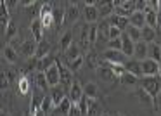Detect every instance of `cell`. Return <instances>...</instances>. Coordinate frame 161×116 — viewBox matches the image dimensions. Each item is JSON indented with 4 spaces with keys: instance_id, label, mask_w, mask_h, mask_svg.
<instances>
[{
    "instance_id": "cell-1",
    "label": "cell",
    "mask_w": 161,
    "mask_h": 116,
    "mask_svg": "<svg viewBox=\"0 0 161 116\" xmlns=\"http://www.w3.org/2000/svg\"><path fill=\"white\" fill-rule=\"evenodd\" d=\"M139 85L156 101L158 94H159V90H161V78L159 76H144V78H140Z\"/></svg>"
},
{
    "instance_id": "cell-2",
    "label": "cell",
    "mask_w": 161,
    "mask_h": 116,
    "mask_svg": "<svg viewBox=\"0 0 161 116\" xmlns=\"http://www.w3.org/2000/svg\"><path fill=\"white\" fill-rule=\"evenodd\" d=\"M38 19L42 21L43 28H52V25L56 23V19H54V9H52V4H43V5H42Z\"/></svg>"
},
{
    "instance_id": "cell-3",
    "label": "cell",
    "mask_w": 161,
    "mask_h": 116,
    "mask_svg": "<svg viewBox=\"0 0 161 116\" xmlns=\"http://www.w3.org/2000/svg\"><path fill=\"white\" fill-rule=\"evenodd\" d=\"M45 76H47V80H49L50 88L61 85V64H59V61H56V63L45 71Z\"/></svg>"
},
{
    "instance_id": "cell-4",
    "label": "cell",
    "mask_w": 161,
    "mask_h": 116,
    "mask_svg": "<svg viewBox=\"0 0 161 116\" xmlns=\"http://www.w3.org/2000/svg\"><path fill=\"white\" fill-rule=\"evenodd\" d=\"M159 63L153 59H146L140 63V69H142V78L144 76H159Z\"/></svg>"
},
{
    "instance_id": "cell-5",
    "label": "cell",
    "mask_w": 161,
    "mask_h": 116,
    "mask_svg": "<svg viewBox=\"0 0 161 116\" xmlns=\"http://www.w3.org/2000/svg\"><path fill=\"white\" fill-rule=\"evenodd\" d=\"M95 73H97L99 80L104 81V83H113V81L118 80V76L114 75V71H113L109 66H106L104 63H101V66H99L97 69H95Z\"/></svg>"
},
{
    "instance_id": "cell-6",
    "label": "cell",
    "mask_w": 161,
    "mask_h": 116,
    "mask_svg": "<svg viewBox=\"0 0 161 116\" xmlns=\"http://www.w3.org/2000/svg\"><path fill=\"white\" fill-rule=\"evenodd\" d=\"M68 97L71 99V102H73V104H78V102H80L81 99L85 97V94H83V85H81L78 80H75L73 85H71V88L68 90Z\"/></svg>"
},
{
    "instance_id": "cell-7",
    "label": "cell",
    "mask_w": 161,
    "mask_h": 116,
    "mask_svg": "<svg viewBox=\"0 0 161 116\" xmlns=\"http://www.w3.org/2000/svg\"><path fill=\"white\" fill-rule=\"evenodd\" d=\"M102 57H104L106 63H113V64H125L126 63L125 54L119 52V50H106Z\"/></svg>"
},
{
    "instance_id": "cell-8",
    "label": "cell",
    "mask_w": 161,
    "mask_h": 116,
    "mask_svg": "<svg viewBox=\"0 0 161 116\" xmlns=\"http://www.w3.org/2000/svg\"><path fill=\"white\" fill-rule=\"evenodd\" d=\"M101 18L99 14V7L97 5H85L83 9V19L87 21V25H95V21Z\"/></svg>"
},
{
    "instance_id": "cell-9",
    "label": "cell",
    "mask_w": 161,
    "mask_h": 116,
    "mask_svg": "<svg viewBox=\"0 0 161 116\" xmlns=\"http://www.w3.org/2000/svg\"><path fill=\"white\" fill-rule=\"evenodd\" d=\"M121 52L125 54V57H128V59H132L133 54H135V43L130 40V36L126 35V33L121 35Z\"/></svg>"
},
{
    "instance_id": "cell-10",
    "label": "cell",
    "mask_w": 161,
    "mask_h": 116,
    "mask_svg": "<svg viewBox=\"0 0 161 116\" xmlns=\"http://www.w3.org/2000/svg\"><path fill=\"white\" fill-rule=\"evenodd\" d=\"M30 31H31L33 40H35L36 43H40L43 40V25H42V21H40L38 18L31 21V25H30Z\"/></svg>"
},
{
    "instance_id": "cell-11",
    "label": "cell",
    "mask_w": 161,
    "mask_h": 116,
    "mask_svg": "<svg viewBox=\"0 0 161 116\" xmlns=\"http://www.w3.org/2000/svg\"><path fill=\"white\" fill-rule=\"evenodd\" d=\"M108 23L109 26H116V28H119L123 33H125V30L130 26V21L128 18H121V16H116V14H111L108 18Z\"/></svg>"
},
{
    "instance_id": "cell-12",
    "label": "cell",
    "mask_w": 161,
    "mask_h": 116,
    "mask_svg": "<svg viewBox=\"0 0 161 116\" xmlns=\"http://www.w3.org/2000/svg\"><path fill=\"white\" fill-rule=\"evenodd\" d=\"M147 57H149V43H146V42H139V43H135V54H133V59H137V61H146Z\"/></svg>"
},
{
    "instance_id": "cell-13",
    "label": "cell",
    "mask_w": 161,
    "mask_h": 116,
    "mask_svg": "<svg viewBox=\"0 0 161 116\" xmlns=\"http://www.w3.org/2000/svg\"><path fill=\"white\" fill-rule=\"evenodd\" d=\"M75 78H73V71L68 66H61V85H63L66 90H69L71 85H73Z\"/></svg>"
},
{
    "instance_id": "cell-14",
    "label": "cell",
    "mask_w": 161,
    "mask_h": 116,
    "mask_svg": "<svg viewBox=\"0 0 161 116\" xmlns=\"http://www.w3.org/2000/svg\"><path fill=\"white\" fill-rule=\"evenodd\" d=\"M36 47H38V43H36L33 38L25 40V42L21 43V54H23L25 57H35Z\"/></svg>"
},
{
    "instance_id": "cell-15",
    "label": "cell",
    "mask_w": 161,
    "mask_h": 116,
    "mask_svg": "<svg viewBox=\"0 0 161 116\" xmlns=\"http://www.w3.org/2000/svg\"><path fill=\"white\" fill-rule=\"evenodd\" d=\"M135 97L140 101V104H146V102H147V104H149L153 109H156V101H154V99L151 97V95L147 94V92L144 90V88L140 87V85H139V88L135 90Z\"/></svg>"
},
{
    "instance_id": "cell-16",
    "label": "cell",
    "mask_w": 161,
    "mask_h": 116,
    "mask_svg": "<svg viewBox=\"0 0 161 116\" xmlns=\"http://www.w3.org/2000/svg\"><path fill=\"white\" fill-rule=\"evenodd\" d=\"M64 92H66V88L63 87V85H57V87H54L52 90L49 92L50 94V97H52V102H54V106H59L61 102H63V99L66 97V95H64Z\"/></svg>"
},
{
    "instance_id": "cell-17",
    "label": "cell",
    "mask_w": 161,
    "mask_h": 116,
    "mask_svg": "<svg viewBox=\"0 0 161 116\" xmlns=\"http://www.w3.org/2000/svg\"><path fill=\"white\" fill-rule=\"evenodd\" d=\"M2 56H4V59L7 61L9 64H16L19 61V56H18V50L14 49V47L11 45H5L4 50H2Z\"/></svg>"
},
{
    "instance_id": "cell-18",
    "label": "cell",
    "mask_w": 161,
    "mask_h": 116,
    "mask_svg": "<svg viewBox=\"0 0 161 116\" xmlns=\"http://www.w3.org/2000/svg\"><path fill=\"white\" fill-rule=\"evenodd\" d=\"M125 69H126V73H132V75H135V76H139V78H142V69H140V61H137V59H130V61H126L125 64Z\"/></svg>"
},
{
    "instance_id": "cell-19",
    "label": "cell",
    "mask_w": 161,
    "mask_h": 116,
    "mask_svg": "<svg viewBox=\"0 0 161 116\" xmlns=\"http://www.w3.org/2000/svg\"><path fill=\"white\" fill-rule=\"evenodd\" d=\"M54 63H56V59H54L52 54H50V56H47V57H43V59H40V61H36V64H35L36 73H45V71L49 69Z\"/></svg>"
},
{
    "instance_id": "cell-20",
    "label": "cell",
    "mask_w": 161,
    "mask_h": 116,
    "mask_svg": "<svg viewBox=\"0 0 161 116\" xmlns=\"http://www.w3.org/2000/svg\"><path fill=\"white\" fill-rule=\"evenodd\" d=\"M139 81H140V78L135 76V75H132V73H125L121 78H119V83H121V87H125V88L135 87V85H139Z\"/></svg>"
},
{
    "instance_id": "cell-21",
    "label": "cell",
    "mask_w": 161,
    "mask_h": 116,
    "mask_svg": "<svg viewBox=\"0 0 161 116\" xmlns=\"http://www.w3.org/2000/svg\"><path fill=\"white\" fill-rule=\"evenodd\" d=\"M50 56V43L47 42V40H42V42L38 43V47H36V52H35V59L40 61L43 59V57Z\"/></svg>"
},
{
    "instance_id": "cell-22",
    "label": "cell",
    "mask_w": 161,
    "mask_h": 116,
    "mask_svg": "<svg viewBox=\"0 0 161 116\" xmlns=\"http://www.w3.org/2000/svg\"><path fill=\"white\" fill-rule=\"evenodd\" d=\"M128 21H130V25H132V26H135V28H140V30H142L144 26H146V14H144V12L135 11V12H133V14L128 18Z\"/></svg>"
},
{
    "instance_id": "cell-23",
    "label": "cell",
    "mask_w": 161,
    "mask_h": 116,
    "mask_svg": "<svg viewBox=\"0 0 161 116\" xmlns=\"http://www.w3.org/2000/svg\"><path fill=\"white\" fill-rule=\"evenodd\" d=\"M35 87L40 92H49L50 85H49V80H47L45 73H35Z\"/></svg>"
},
{
    "instance_id": "cell-24",
    "label": "cell",
    "mask_w": 161,
    "mask_h": 116,
    "mask_svg": "<svg viewBox=\"0 0 161 116\" xmlns=\"http://www.w3.org/2000/svg\"><path fill=\"white\" fill-rule=\"evenodd\" d=\"M73 45V31H64L59 40V50L61 52H68V49Z\"/></svg>"
},
{
    "instance_id": "cell-25",
    "label": "cell",
    "mask_w": 161,
    "mask_h": 116,
    "mask_svg": "<svg viewBox=\"0 0 161 116\" xmlns=\"http://www.w3.org/2000/svg\"><path fill=\"white\" fill-rule=\"evenodd\" d=\"M78 18H80L78 4H68V9H66V23H76Z\"/></svg>"
},
{
    "instance_id": "cell-26",
    "label": "cell",
    "mask_w": 161,
    "mask_h": 116,
    "mask_svg": "<svg viewBox=\"0 0 161 116\" xmlns=\"http://www.w3.org/2000/svg\"><path fill=\"white\" fill-rule=\"evenodd\" d=\"M71 106H73V102H71V99L68 97H64L63 99V102H61L59 106H57L56 109H54V111L57 113V114H63V116H69V113H71Z\"/></svg>"
},
{
    "instance_id": "cell-27",
    "label": "cell",
    "mask_w": 161,
    "mask_h": 116,
    "mask_svg": "<svg viewBox=\"0 0 161 116\" xmlns=\"http://www.w3.org/2000/svg\"><path fill=\"white\" fill-rule=\"evenodd\" d=\"M83 94H85V97H88V99H99V87H97V83H94V81L85 83L83 85Z\"/></svg>"
},
{
    "instance_id": "cell-28",
    "label": "cell",
    "mask_w": 161,
    "mask_h": 116,
    "mask_svg": "<svg viewBox=\"0 0 161 116\" xmlns=\"http://www.w3.org/2000/svg\"><path fill=\"white\" fill-rule=\"evenodd\" d=\"M156 36H158V31L154 28H151V26H147V25L142 28V42L154 43L156 42Z\"/></svg>"
},
{
    "instance_id": "cell-29",
    "label": "cell",
    "mask_w": 161,
    "mask_h": 116,
    "mask_svg": "<svg viewBox=\"0 0 161 116\" xmlns=\"http://www.w3.org/2000/svg\"><path fill=\"white\" fill-rule=\"evenodd\" d=\"M147 59H153L161 64V43H149V57Z\"/></svg>"
},
{
    "instance_id": "cell-30",
    "label": "cell",
    "mask_w": 161,
    "mask_h": 116,
    "mask_svg": "<svg viewBox=\"0 0 161 116\" xmlns=\"http://www.w3.org/2000/svg\"><path fill=\"white\" fill-rule=\"evenodd\" d=\"M125 33L130 36V40H132L133 43L142 42V30H140V28H135V26H132V25H130L128 28L125 30Z\"/></svg>"
},
{
    "instance_id": "cell-31",
    "label": "cell",
    "mask_w": 161,
    "mask_h": 116,
    "mask_svg": "<svg viewBox=\"0 0 161 116\" xmlns=\"http://www.w3.org/2000/svg\"><path fill=\"white\" fill-rule=\"evenodd\" d=\"M64 56H66V61H68V63H71V61L78 59V57L83 56V54H81L80 45H78V43H73V45L68 49V52H64Z\"/></svg>"
},
{
    "instance_id": "cell-32",
    "label": "cell",
    "mask_w": 161,
    "mask_h": 116,
    "mask_svg": "<svg viewBox=\"0 0 161 116\" xmlns=\"http://www.w3.org/2000/svg\"><path fill=\"white\" fill-rule=\"evenodd\" d=\"M101 57H99V54L95 52V50H90V52H87V66L88 68H94V69H97L99 66H101Z\"/></svg>"
},
{
    "instance_id": "cell-33",
    "label": "cell",
    "mask_w": 161,
    "mask_h": 116,
    "mask_svg": "<svg viewBox=\"0 0 161 116\" xmlns=\"http://www.w3.org/2000/svg\"><path fill=\"white\" fill-rule=\"evenodd\" d=\"M38 92H35V94H33V97H31V104H30V113H31V114L38 108H42V102H43V99H45V94H38Z\"/></svg>"
},
{
    "instance_id": "cell-34",
    "label": "cell",
    "mask_w": 161,
    "mask_h": 116,
    "mask_svg": "<svg viewBox=\"0 0 161 116\" xmlns=\"http://www.w3.org/2000/svg\"><path fill=\"white\" fill-rule=\"evenodd\" d=\"M97 7H101L99 9V14L102 18H106V16L109 18V14L114 11V2H97Z\"/></svg>"
},
{
    "instance_id": "cell-35",
    "label": "cell",
    "mask_w": 161,
    "mask_h": 116,
    "mask_svg": "<svg viewBox=\"0 0 161 116\" xmlns=\"http://www.w3.org/2000/svg\"><path fill=\"white\" fill-rule=\"evenodd\" d=\"M144 14H146V25L156 30V28H158V12H156V11H151V9H147Z\"/></svg>"
},
{
    "instance_id": "cell-36",
    "label": "cell",
    "mask_w": 161,
    "mask_h": 116,
    "mask_svg": "<svg viewBox=\"0 0 161 116\" xmlns=\"http://www.w3.org/2000/svg\"><path fill=\"white\" fill-rule=\"evenodd\" d=\"M101 104L97 99H88V114L87 116H101Z\"/></svg>"
},
{
    "instance_id": "cell-37",
    "label": "cell",
    "mask_w": 161,
    "mask_h": 116,
    "mask_svg": "<svg viewBox=\"0 0 161 116\" xmlns=\"http://www.w3.org/2000/svg\"><path fill=\"white\" fill-rule=\"evenodd\" d=\"M18 88H19V94H21V95H26L30 92V80L25 76V75H21V76H19Z\"/></svg>"
},
{
    "instance_id": "cell-38",
    "label": "cell",
    "mask_w": 161,
    "mask_h": 116,
    "mask_svg": "<svg viewBox=\"0 0 161 116\" xmlns=\"http://www.w3.org/2000/svg\"><path fill=\"white\" fill-rule=\"evenodd\" d=\"M16 33H18V26H16V23H9L7 25V28H5V31H4V35L7 36V40H14L16 38Z\"/></svg>"
},
{
    "instance_id": "cell-39",
    "label": "cell",
    "mask_w": 161,
    "mask_h": 116,
    "mask_svg": "<svg viewBox=\"0 0 161 116\" xmlns=\"http://www.w3.org/2000/svg\"><path fill=\"white\" fill-rule=\"evenodd\" d=\"M42 109L49 114V113H52L54 109H56V106H54V102H52V97H50V94L49 95H45V99H43V102H42Z\"/></svg>"
},
{
    "instance_id": "cell-40",
    "label": "cell",
    "mask_w": 161,
    "mask_h": 116,
    "mask_svg": "<svg viewBox=\"0 0 161 116\" xmlns=\"http://www.w3.org/2000/svg\"><path fill=\"white\" fill-rule=\"evenodd\" d=\"M88 38H90L92 45L97 43V40H99V26L97 25H90V28H88Z\"/></svg>"
},
{
    "instance_id": "cell-41",
    "label": "cell",
    "mask_w": 161,
    "mask_h": 116,
    "mask_svg": "<svg viewBox=\"0 0 161 116\" xmlns=\"http://www.w3.org/2000/svg\"><path fill=\"white\" fill-rule=\"evenodd\" d=\"M81 64H83V56H80L78 59H75V61H71V63H68L66 66H68V68H69V69L75 73V71H78V69L81 68Z\"/></svg>"
},
{
    "instance_id": "cell-42",
    "label": "cell",
    "mask_w": 161,
    "mask_h": 116,
    "mask_svg": "<svg viewBox=\"0 0 161 116\" xmlns=\"http://www.w3.org/2000/svg\"><path fill=\"white\" fill-rule=\"evenodd\" d=\"M108 50H119L121 52V36L116 40H109L108 42Z\"/></svg>"
},
{
    "instance_id": "cell-43",
    "label": "cell",
    "mask_w": 161,
    "mask_h": 116,
    "mask_svg": "<svg viewBox=\"0 0 161 116\" xmlns=\"http://www.w3.org/2000/svg\"><path fill=\"white\" fill-rule=\"evenodd\" d=\"M78 106H80L81 116H87V114H88V97H83L80 102H78Z\"/></svg>"
},
{
    "instance_id": "cell-44",
    "label": "cell",
    "mask_w": 161,
    "mask_h": 116,
    "mask_svg": "<svg viewBox=\"0 0 161 116\" xmlns=\"http://www.w3.org/2000/svg\"><path fill=\"white\" fill-rule=\"evenodd\" d=\"M9 76H7V73H5V69H2V90H5V88L9 87Z\"/></svg>"
},
{
    "instance_id": "cell-45",
    "label": "cell",
    "mask_w": 161,
    "mask_h": 116,
    "mask_svg": "<svg viewBox=\"0 0 161 116\" xmlns=\"http://www.w3.org/2000/svg\"><path fill=\"white\" fill-rule=\"evenodd\" d=\"M5 73H7V76H9V81H12V80H16V71L12 69V68H9L7 71H5Z\"/></svg>"
},
{
    "instance_id": "cell-46",
    "label": "cell",
    "mask_w": 161,
    "mask_h": 116,
    "mask_svg": "<svg viewBox=\"0 0 161 116\" xmlns=\"http://www.w3.org/2000/svg\"><path fill=\"white\" fill-rule=\"evenodd\" d=\"M33 5H36V2H33V0H26V2H21V7H33Z\"/></svg>"
},
{
    "instance_id": "cell-47",
    "label": "cell",
    "mask_w": 161,
    "mask_h": 116,
    "mask_svg": "<svg viewBox=\"0 0 161 116\" xmlns=\"http://www.w3.org/2000/svg\"><path fill=\"white\" fill-rule=\"evenodd\" d=\"M31 116H47V113L45 111H43V109L42 108H38V109H36V111L35 113H33V114Z\"/></svg>"
},
{
    "instance_id": "cell-48",
    "label": "cell",
    "mask_w": 161,
    "mask_h": 116,
    "mask_svg": "<svg viewBox=\"0 0 161 116\" xmlns=\"http://www.w3.org/2000/svg\"><path fill=\"white\" fill-rule=\"evenodd\" d=\"M156 109L161 111V90H159V94H158V97H156Z\"/></svg>"
},
{
    "instance_id": "cell-49",
    "label": "cell",
    "mask_w": 161,
    "mask_h": 116,
    "mask_svg": "<svg viewBox=\"0 0 161 116\" xmlns=\"http://www.w3.org/2000/svg\"><path fill=\"white\" fill-rule=\"evenodd\" d=\"M0 116H11V113H7L5 109H2V111H0Z\"/></svg>"
},
{
    "instance_id": "cell-50",
    "label": "cell",
    "mask_w": 161,
    "mask_h": 116,
    "mask_svg": "<svg viewBox=\"0 0 161 116\" xmlns=\"http://www.w3.org/2000/svg\"><path fill=\"white\" fill-rule=\"evenodd\" d=\"M101 116H113V114H109V113H102Z\"/></svg>"
},
{
    "instance_id": "cell-51",
    "label": "cell",
    "mask_w": 161,
    "mask_h": 116,
    "mask_svg": "<svg viewBox=\"0 0 161 116\" xmlns=\"http://www.w3.org/2000/svg\"><path fill=\"white\" fill-rule=\"evenodd\" d=\"M114 116H125V114H123V113H116Z\"/></svg>"
},
{
    "instance_id": "cell-52",
    "label": "cell",
    "mask_w": 161,
    "mask_h": 116,
    "mask_svg": "<svg viewBox=\"0 0 161 116\" xmlns=\"http://www.w3.org/2000/svg\"><path fill=\"white\" fill-rule=\"evenodd\" d=\"M26 116H31V113H28V114H26Z\"/></svg>"
},
{
    "instance_id": "cell-53",
    "label": "cell",
    "mask_w": 161,
    "mask_h": 116,
    "mask_svg": "<svg viewBox=\"0 0 161 116\" xmlns=\"http://www.w3.org/2000/svg\"><path fill=\"white\" fill-rule=\"evenodd\" d=\"M156 116H159V114H156Z\"/></svg>"
}]
</instances>
